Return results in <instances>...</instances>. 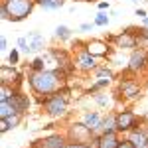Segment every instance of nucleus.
I'll return each instance as SVG.
<instances>
[{
  "mask_svg": "<svg viewBox=\"0 0 148 148\" xmlns=\"http://www.w3.org/2000/svg\"><path fill=\"white\" fill-rule=\"evenodd\" d=\"M32 67L36 69V71H44V59H34V63H32Z\"/></svg>",
  "mask_w": 148,
  "mask_h": 148,
  "instance_id": "obj_21",
  "label": "nucleus"
},
{
  "mask_svg": "<svg viewBox=\"0 0 148 148\" xmlns=\"http://www.w3.org/2000/svg\"><path fill=\"white\" fill-rule=\"evenodd\" d=\"M12 95H14V93H12L10 87H8V85H2V95H0V99H2V101H8Z\"/></svg>",
  "mask_w": 148,
  "mask_h": 148,
  "instance_id": "obj_20",
  "label": "nucleus"
},
{
  "mask_svg": "<svg viewBox=\"0 0 148 148\" xmlns=\"http://www.w3.org/2000/svg\"><path fill=\"white\" fill-rule=\"evenodd\" d=\"M119 148H134V144L130 140H125V142H119Z\"/></svg>",
  "mask_w": 148,
  "mask_h": 148,
  "instance_id": "obj_25",
  "label": "nucleus"
},
{
  "mask_svg": "<svg viewBox=\"0 0 148 148\" xmlns=\"http://www.w3.org/2000/svg\"><path fill=\"white\" fill-rule=\"evenodd\" d=\"M107 22H109L107 14H99V16H97V20H95V24H97V26H105Z\"/></svg>",
  "mask_w": 148,
  "mask_h": 148,
  "instance_id": "obj_22",
  "label": "nucleus"
},
{
  "mask_svg": "<svg viewBox=\"0 0 148 148\" xmlns=\"http://www.w3.org/2000/svg\"><path fill=\"white\" fill-rule=\"evenodd\" d=\"M12 114H16V111H14V107L10 105V101H2V105H0V116L2 119H8Z\"/></svg>",
  "mask_w": 148,
  "mask_h": 148,
  "instance_id": "obj_18",
  "label": "nucleus"
},
{
  "mask_svg": "<svg viewBox=\"0 0 148 148\" xmlns=\"http://www.w3.org/2000/svg\"><path fill=\"white\" fill-rule=\"evenodd\" d=\"M44 47V38L38 34V32H32V34H28V49H26V53H32V51H38V49H42Z\"/></svg>",
  "mask_w": 148,
  "mask_h": 148,
  "instance_id": "obj_7",
  "label": "nucleus"
},
{
  "mask_svg": "<svg viewBox=\"0 0 148 148\" xmlns=\"http://www.w3.org/2000/svg\"><path fill=\"white\" fill-rule=\"evenodd\" d=\"M144 24H146V26H148V18H146V20H144Z\"/></svg>",
  "mask_w": 148,
  "mask_h": 148,
  "instance_id": "obj_29",
  "label": "nucleus"
},
{
  "mask_svg": "<svg viewBox=\"0 0 148 148\" xmlns=\"http://www.w3.org/2000/svg\"><path fill=\"white\" fill-rule=\"evenodd\" d=\"M8 59H10V63H18V51H10Z\"/></svg>",
  "mask_w": 148,
  "mask_h": 148,
  "instance_id": "obj_24",
  "label": "nucleus"
},
{
  "mask_svg": "<svg viewBox=\"0 0 148 148\" xmlns=\"http://www.w3.org/2000/svg\"><path fill=\"white\" fill-rule=\"evenodd\" d=\"M140 32H142V36H144V38H148V30H140Z\"/></svg>",
  "mask_w": 148,
  "mask_h": 148,
  "instance_id": "obj_28",
  "label": "nucleus"
},
{
  "mask_svg": "<svg viewBox=\"0 0 148 148\" xmlns=\"http://www.w3.org/2000/svg\"><path fill=\"white\" fill-rule=\"evenodd\" d=\"M121 91H123L125 97H130L132 99V97H136L138 93H140V87H138L136 83H123L121 85Z\"/></svg>",
  "mask_w": 148,
  "mask_h": 148,
  "instance_id": "obj_13",
  "label": "nucleus"
},
{
  "mask_svg": "<svg viewBox=\"0 0 148 148\" xmlns=\"http://www.w3.org/2000/svg\"><path fill=\"white\" fill-rule=\"evenodd\" d=\"M130 142L134 144V148H146L148 146V136L144 134V132L136 130V132L130 134Z\"/></svg>",
  "mask_w": 148,
  "mask_h": 148,
  "instance_id": "obj_10",
  "label": "nucleus"
},
{
  "mask_svg": "<svg viewBox=\"0 0 148 148\" xmlns=\"http://www.w3.org/2000/svg\"><path fill=\"white\" fill-rule=\"evenodd\" d=\"M59 79H61V75L57 73V71H38L32 75V87H34L36 93H40V95H49V93H53L59 87Z\"/></svg>",
  "mask_w": 148,
  "mask_h": 148,
  "instance_id": "obj_1",
  "label": "nucleus"
},
{
  "mask_svg": "<svg viewBox=\"0 0 148 148\" xmlns=\"http://www.w3.org/2000/svg\"><path fill=\"white\" fill-rule=\"evenodd\" d=\"M8 101H10V105L14 107L16 114H22L24 111H28V105H30L28 97H26V95H22V93H14Z\"/></svg>",
  "mask_w": 148,
  "mask_h": 148,
  "instance_id": "obj_5",
  "label": "nucleus"
},
{
  "mask_svg": "<svg viewBox=\"0 0 148 148\" xmlns=\"http://www.w3.org/2000/svg\"><path fill=\"white\" fill-rule=\"evenodd\" d=\"M56 36H57V38H61V40L69 38V28H65V26H59V28L56 30Z\"/></svg>",
  "mask_w": 148,
  "mask_h": 148,
  "instance_id": "obj_19",
  "label": "nucleus"
},
{
  "mask_svg": "<svg viewBox=\"0 0 148 148\" xmlns=\"http://www.w3.org/2000/svg\"><path fill=\"white\" fill-rule=\"evenodd\" d=\"M8 128H10V123H8L6 119H2V121H0V130H2V132H6Z\"/></svg>",
  "mask_w": 148,
  "mask_h": 148,
  "instance_id": "obj_23",
  "label": "nucleus"
},
{
  "mask_svg": "<svg viewBox=\"0 0 148 148\" xmlns=\"http://www.w3.org/2000/svg\"><path fill=\"white\" fill-rule=\"evenodd\" d=\"M46 111L51 116H61L65 113V99L59 97V93L53 95V97H49V99H46Z\"/></svg>",
  "mask_w": 148,
  "mask_h": 148,
  "instance_id": "obj_3",
  "label": "nucleus"
},
{
  "mask_svg": "<svg viewBox=\"0 0 148 148\" xmlns=\"http://www.w3.org/2000/svg\"><path fill=\"white\" fill-rule=\"evenodd\" d=\"M114 119H116V130H128V128L134 126V121H136L130 111H123V113L116 114Z\"/></svg>",
  "mask_w": 148,
  "mask_h": 148,
  "instance_id": "obj_4",
  "label": "nucleus"
},
{
  "mask_svg": "<svg viewBox=\"0 0 148 148\" xmlns=\"http://www.w3.org/2000/svg\"><path fill=\"white\" fill-rule=\"evenodd\" d=\"M42 148H63V138L61 136H49L42 142Z\"/></svg>",
  "mask_w": 148,
  "mask_h": 148,
  "instance_id": "obj_14",
  "label": "nucleus"
},
{
  "mask_svg": "<svg viewBox=\"0 0 148 148\" xmlns=\"http://www.w3.org/2000/svg\"><path fill=\"white\" fill-rule=\"evenodd\" d=\"M85 125L89 126L91 130L99 128V126H101V119H99V114H97V113H89V114H85Z\"/></svg>",
  "mask_w": 148,
  "mask_h": 148,
  "instance_id": "obj_15",
  "label": "nucleus"
},
{
  "mask_svg": "<svg viewBox=\"0 0 148 148\" xmlns=\"http://www.w3.org/2000/svg\"><path fill=\"white\" fill-rule=\"evenodd\" d=\"M116 44L121 47H134V44H136V38L132 34H128V32H123V34L116 38Z\"/></svg>",
  "mask_w": 148,
  "mask_h": 148,
  "instance_id": "obj_12",
  "label": "nucleus"
},
{
  "mask_svg": "<svg viewBox=\"0 0 148 148\" xmlns=\"http://www.w3.org/2000/svg\"><path fill=\"white\" fill-rule=\"evenodd\" d=\"M99 75H107V77H113V73L109 69H99Z\"/></svg>",
  "mask_w": 148,
  "mask_h": 148,
  "instance_id": "obj_27",
  "label": "nucleus"
},
{
  "mask_svg": "<svg viewBox=\"0 0 148 148\" xmlns=\"http://www.w3.org/2000/svg\"><path fill=\"white\" fill-rule=\"evenodd\" d=\"M67 148H89L87 144H79V142H73V144H69Z\"/></svg>",
  "mask_w": 148,
  "mask_h": 148,
  "instance_id": "obj_26",
  "label": "nucleus"
},
{
  "mask_svg": "<svg viewBox=\"0 0 148 148\" xmlns=\"http://www.w3.org/2000/svg\"><path fill=\"white\" fill-rule=\"evenodd\" d=\"M132 2H134V0H132Z\"/></svg>",
  "mask_w": 148,
  "mask_h": 148,
  "instance_id": "obj_30",
  "label": "nucleus"
},
{
  "mask_svg": "<svg viewBox=\"0 0 148 148\" xmlns=\"http://www.w3.org/2000/svg\"><path fill=\"white\" fill-rule=\"evenodd\" d=\"M91 56H105L107 53V46L105 44H101V42H93V44H89V49H87Z\"/></svg>",
  "mask_w": 148,
  "mask_h": 148,
  "instance_id": "obj_16",
  "label": "nucleus"
},
{
  "mask_svg": "<svg viewBox=\"0 0 148 148\" xmlns=\"http://www.w3.org/2000/svg\"><path fill=\"white\" fill-rule=\"evenodd\" d=\"M77 63H79L81 69H93L95 67V59H93V56L89 53V51H83V53H79L77 56Z\"/></svg>",
  "mask_w": 148,
  "mask_h": 148,
  "instance_id": "obj_8",
  "label": "nucleus"
},
{
  "mask_svg": "<svg viewBox=\"0 0 148 148\" xmlns=\"http://www.w3.org/2000/svg\"><path fill=\"white\" fill-rule=\"evenodd\" d=\"M99 148H119V140L114 136V132H103L97 140Z\"/></svg>",
  "mask_w": 148,
  "mask_h": 148,
  "instance_id": "obj_6",
  "label": "nucleus"
},
{
  "mask_svg": "<svg viewBox=\"0 0 148 148\" xmlns=\"http://www.w3.org/2000/svg\"><path fill=\"white\" fill-rule=\"evenodd\" d=\"M63 2H65V0H38V4H40V6H44V8H47V10L61 8V6H63Z\"/></svg>",
  "mask_w": 148,
  "mask_h": 148,
  "instance_id": "obj_17",
  "label": "nucleus"
},
{
  "mask_svg": "<svg viewBox=\"0 0 148 148\" xmlns=\"http://www.w3.org/2000/svg\"><path fill=\"white\" fill-rule=\"evenodd\" d=\"M2 6L8 12V20L20 22L26 16H30V12L34 8V2L32 0H4Z\"/></svg>",
  "mask_w": 148,
  "mask_h": 148,
  "instance_id": "obj_2",
  "label": "nucleus"
},
{
  "mask_svg": "<svg viewBox=\"0 0 148 148\" xmlns=\"http://www.w3.org/2000/svg\"><path fill=\"white\" fill-rule=\"evenodd\" d=\"M0 79H2V85H8L10 81H16V79H18V73H16L14 69L2 65V69H0Z\"/></svg>",
  "mask_w": 148,
  "mask_h": 148,
  "instance_id": "obj_11",
  "label": "nucleus"
},
{
  "mask_svg": "<svg viewBox=\"0 0 148 148\" xmlns=\"http://www.w3.org/2000/svg\"><path fill=\"white\" fill-rule=\"evenodd\" d=\"M144 63H146V53L144 51H134L132 57H130V69L136 71V69L144 67Z\"/></svg>",
  "mask_w": 148,
  "mask_h": 148,
  "instance_id": "obj_9",
  "label": "nucleus"
}]
</instances>
